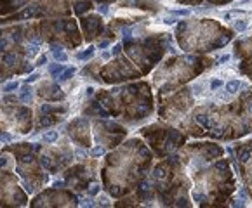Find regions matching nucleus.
Listing matches in <instances>:
<instances>
[{"label": "nucleus", "instance_id": "nucleus-1", "mask_svg": "<svg viewBox=\"0 0 252 208\" xmlns=\"http://www.w3.org/2000/svg\"><path fill=\"white\" fill-rule=\"evenodd\" d=\"M38 14V7H26L21 14H17V19H28V17H33Z\"/></svg>", "mask_w": 252, "mask_h": 208}, {"label": "nucleus", "instance_id": "nucleus-2", "mask_svg": "<svg viewBox=\"0 0 252 208\" xmlns=\"http://www.w3.org/2000/svg\"><path fill=\"white\" fill-rule=\"evenodd\" d=\"M240 87H242V83L238 80H231L226 83V90H228V94H235V92H238Z\"/></svg>", "mask_w": 252, "mask_h": 208}, {"label": "nucleus", "instance_id": "nucleus-3", "mask_svg": "<svg viewBox=\"0 0 252 208\" xmlns=\"http://www.w3.org/2000/svg\"><path fill=\"white\" fill-rule=\"evenodd\" d=\"M73 73H75V68H66L65 71H63V73L59 75L58 80H59V82H65V80H68V78H70V76L73 75Z\"/></svg>", "mask_w": 252, "mask_h": 208}, {"label": "nucleus", "instance_id": "nucleus-4", "mask_svg": "<svg viewBox=\"0 0 252 208\" xmlns=\"http://www.w3.org/2000/svg\"><path fill=\"white\" fill-rule=\"evenodd\" d=\"M19 97H21V101H24V102L32 101V89L24 87V89L21 90V94H19Z\"/></svg>", "mask_w": 252, "mask_h": 208}, {"label": "nucleus", "instance_id": "nucleus-5", "mask_svg": "<svg viewBox=\"0 0 252 208\" xmlns=\"http://www.w3.org/2000/svg\"><path fill=\"white\" fill-rule=\"evenodd\" d=\"M63 71H65V68H63L61 64H52V66H51V75L56 76V78H58V75H61Z\"/></svg>", "mask_w": 252, "mask_h": 208}, {"label": "nucleus", "instance_id": "nucleus-6", "mask_svg": "<svg viewBox=\"0 0 252 208\" xmlns=\"http://www.w3.org/2000/svg\"><path fill=\"white\" fill-rule=\"evenodd\" d=\"M52 52H54V57H56V61H61V63H65L66 59H68V56L63 52V49H58V50H52Z\"/></svg>", "mask_w": 252, "mask_h": 208}, {"label": "nucleus", "instance_id": "nucleus-7", "mask_svg": "<svg viewBox=\"0 0 252 208\" xmlns=\"http://www.w3.org/2000/svg\"><path fill=\"white\" fill-rule=\"evenodd\" d=\"M58 139V132H47V133H43V140L45 142H54Z\"/></svg>", "mask_w": 252, "mask_h": 208}, {"label": "nucleus", "instance_id": "nucleus-8", "mask_svg": "<svg viewBox=\"0 0 252 208\" xmlns=\"http://www.w3.org/2000/svg\"><path fill=\"white\" fill-rule=\"evenodd\" d=\"M104 153H106V149H104L103 146H97V148H94V149L91 151V155H92V156H103Z\"/></svg>", "mask_w": 252, "mask_h": 208}, {"label": "nucleus", "instance_id": "nucleus-9", "mask_svg": "<svg viewBox=\"0 0 252 208\" xmlns=\"http://www.w3.org/2000/svg\"><path fill=\"white\" fill-rule=\"evenodd\" d=\"M4 61H6V64H9V66L14 64L16 63V54H6V56H4Z\"/></svg>", "mask_w": 252, "mask_h": 208}, {"label": "nucleus", "instance_id": "nucleus-10", "mask_svg": "<svg viewBox=\"0 0 252 208\" xmlns=\"http://www.w3.org/2000/svg\"><path fill=\"white\" fill-rule=\"evenodd\" d=\"M92 54H94V49H89V50H85V52H80L77 57L78 59H89V57H92Z\"/></svg>", "mask_w": 252, "mask_h": 208}, {"label": "nucleus", "instance_id": "nucleus-11", "mask_svg": "<svg viewBox=\"0 0 252 208\" xmlns=\"http://www.w3.org/2000/svg\"><path fill=\"white\" fill-rule=\"evenodd\" d=\"M17 87H19L17 82H11V83H7V85L4 87V90H6V92H12V90H16Z\"/></svg>", "mask_w": 252, "mask_h": 208}, {"label": "nucleus", "instance_id": "nucleus-12", "mask_svg": "<svg viewBox=\"0 0 252 208\" xmlns=\"http://www.w3.org/2000/svg\"><path fill=\"white\" fill-rule=\"evenodd\" d=\"M37 52H38V43H30V45H28V54H30V56H35Z\"/></svg>", "mask_w": 252, "mask_h": 208}, {"label": "nucleus", "instance_id": "nucleus-13", "mask_svg": "<svg viewBox=\"0 0 252 208\" xmlns=\"http://www.w3.org/2000/svg\"><path fill=\"white\" fill-rule=\"evenodd\" d=\"M171 14H174V16H190V11H188V9H181V11H171Z\"/></svg>", "mask_w": 252, "mask_h": 208}, {"label": "nucleus", "instance_id": "nucleus-14", "mask_svg": "<svg viewBox=\"0 0 252 208\" xmlns=\"http://www.w3.org/2000/svg\"><path fill=\"white\" fill-rule=\"evenodd\" d=\"M40 165H42L43 168H51V161H49L47 156H42V158H40Z\"/></svg>", "mask_w": 252, "mask_h": 208}, {"label": "nucleus", "instance_id": "nucleus-15", "mask_svg": "<svg viewBox=\"0 0 252 208\" xmlns=\"http://www.w3.org/2000/svg\"><path fill=\"white\" fill-rule=\"evenodd\" d=\"M235 28L242 31V30H245V28H247V23H245V21H236V23H235Z\"/></svg>", "mask_w": 252, "mask_h": 208}, {"label": "nucleus", "instance_id": "nucleus-16", "mask_svg": "<svg viewBox=\"0 0 252 208\" xmlns=\"http://www.w3.org/2000/svg\"><path fill=\"white\" fill-rule=\"evenodd\" d=\"M32 158H33L32 155H24V156H21V161L23 163H32Z\"/></svg>", "mask_w": 252, "mask_h": 208}, {"label": "nucleus", "instance_id": "nucleus-17", "mask_svg": "<svg viewBox=\"0 0 252 208\" xmlns=\"http://www.w3.org/2000/svg\"><path fill=\"white\" fill-rule=\"evenodd\" d=\"M38 76H40V75H38V73H33L32 76H28V78H26V83H30V82H35V80H38Z\"/></svg>", "mask_w": 252, "mask_h": 208}, {"label": "nucleus", "instance_id": "nucleus-18", "mask_svg": "<svg viewBox=\"0 0 252 208\" xmlns=\"http://www.w3.org/2000/svg\"><path fill=\"white\" fill-rule=\"evenodd\" d=\"M120 50H122V45H120V43H117V45H115V47H113L111 54H113V56H117V54L120 52Z\"/></svg>", "mask_w": 252, "mask_h": 208}, {"label": "nucleus", "instance_id": "nucleus-19", "mask_svg": "<svg viewBox=\"0 0 252 208\" xmlns=\"http://www.w3.org/2000/svg\"><path fill=\"white\" fill-rule=\"evenodd\" d=\"M221 85H223V82H221V80H214L212 83H210V89H217V87H221Z\"/></svg>", "mask_w": 252, "mask_h": 208}, {"label": "nucleus", "instance_id": "nucleus-20", "mask_svg": "<svg viewBox=\"0 0 252 208\" xmlns=\"http://www.w3.org/2000/svg\"><path fill=\"white\" fill-rule=\"evenodd\" d=\"M97 191H99V186H91V189H89L91 194H97Z\"/></svg>", "mask_w": 252, "mask_h": 208}, {"label": "nucleus", "instance_id": "nucleus-21", "mask_svg": "<svg viewBox=\"0 0 252 208\" xmlns=\"http://www.w3.org/2000/svg\"><path fill=\"white\" fill-rule=\"evenodd\" d=\"M164 23H165V24H174V23H176V19H174V17H165V19H164Z\"/></svg>", "mask_w": 252, "mask_h": 208}, {"label": "nucleus", "instance_id": "nucleus-22", "mask_svg": "<svg viewBox=\"0 0 252 208\" xmlns=\"http://www.w3.org/2000/svg\"><path fill=\"white\" fill-rule=\"evenodd\" d=\"M45 63H47V57H45V56H43V57H40V59H38V66H42V64H45Z\"/></svg>", "mask_w": 252, "mask_h": 208}, {"label": "nucleus", "instance_id": "nucleus-23", "mask_svg": "<svg viewBox=\"0 0 252 208\" xmlns=\"http://www.w3.org/2000/svg\"><path fill=\"white\" fill-rule=\"evenodd\" d=\"M101 205H103V206H108V205H110V203H108V198H106V196H103V198H101Z\"/></svg>", "mask_w": 252, "mask_h": 208}, {"label": "nucleus", "instance_id": "nucleus-24", "mask_svg": "<svg viewBox=\"0 0 252 208\" xmlns=\"http://www.w3.org/2000/svg\"><path fill=\"white\" fill-rule=\"evenodd\" d=\"M99 11H101V14H108V5H101Z\"/></svg>", "mask_w": 252, "mask_h": 208}, {"label": "nucleus", "instance_id": "nucleus-25", "mask_svg": "<svg viewBox=\"0 0 252 208\" xmlns=\"http://www.w3.org/2000/svg\"><path fill=\"white\" fill-rule=\"evenodd\" d=\"M219 61H221V63H226V61H230V56H228V54H224V56L219 59Z\"/></svg>", "mask_w": 252, "mask_h": 208}, {"label": "nucleus", "instance_id": "nucleus-26", "mask_svg": "<svg viewBox=\"0 0 252 208\" xmlns=\"http://www.w3.org/2000/svg\"><path fill=\"white\" fill-rule=\"evenodd\" d=\"M104 47H108V40H103V42L99 43V49H104Z\"/></svg>", "mask_w": 252, "mask_h": 208}, {"label": "nucleus", "instance_id": "nucleus-27", "mask_svg": "<svg viewBox=\"0 0 252 208\" xmlns=\"http://www.w3.org/2000/svg\"><path fill=\"white\" fill-rule=\"evenodd\" d=\"M193 92H195V94H200V85H195L193 87Z\"/></svg>", "mask_w": 252, "mask_h": 208}, {"label": "nucleus", "instance_id": "nucleus-28", "mask_svg": "<svg viewBox=\"0 0 252 208\" xmlns=\"http://www.w3.org/2000/svg\"><path fill=\"white\" fill-rule=\"evenodd\" d=\"M11 139V135H0V140H9Z\"/></svg>", "mask_w": 252, "mask_h": 208}, {"label": "nucleus", "instance_id": "nucleus-29", "mask_svg": "<svg viewBox=\"0 0 252 208\" xmlns=\"http://www.w3.org/2000/svg\"><path fill=\"white\" fill-rule=\"evenodd\" d=\"M4 101H6V102H12V101H16V99H14V97H6Z\"/></svg>", "mask_w": 252, "mask_h": 208}, {"label": "nucleus", "instance_id": "nucleus-30", "mask_svg": "<svg viewBox=\"0 0 252 208\" xmlns=\"http://www.w3.org/2000/svg\"><path fill=\"white\" fill-rule=\"evenodd\" d=\"M85 155V153H84V151H77V156H78V158H82V156Z\"/></svg>", "mask_w": 252, "mask_h": 208}, {"label": "nucleus", "instance_id": "nucleus-31", "mask_svg": "<svg viewBox=\"0 0 252 208\" xmlns=\"http://www.w3.org/2000/svg\"><path fill=\"white\" fill-rule=\"evenodd\" d=\"M247 158H249V153H243V155H242V160L245 161V160H247Z\"/></svg>", "mask_w": 252, "mask_h": 208}, {"label": "nucleus", "instance_id": "nucleus-32", "mask_svg": "<svg viewBox=\"0 0 252 208\" xmlns=\"http://www.w3.org/2000/svg\"><path fill=\"white\" fill-rule=\"evenodd\" d=\"M240 2H247V0H240Z\"/></svg>", "mask_w": 252, "mask_h": 208}]
</instances>
